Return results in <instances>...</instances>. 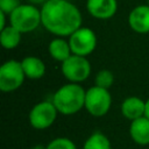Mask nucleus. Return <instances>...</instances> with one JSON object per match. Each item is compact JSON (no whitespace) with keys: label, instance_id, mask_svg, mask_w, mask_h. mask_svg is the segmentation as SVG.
Returning a JSON list of instances; mask_svg holds the SVG:
<instances>
[{"label":"nucleus","instance_id":"obj_14","mask_svg":"<svg viewBox=\"0 0 149 149\" xmlns=\"http://www.w3.org/2000/svg\"><path fill=\"white\" fill-rule=\"evenodd\" d=\"M48 51L52 59L61 63H63L66 58H69L72 55L69 41L65 40L64 37H58V36L50 41L48 45Z\"/></svg>","mask_w":149,"mask_h":149},{"label":"nucleus","instance_id":"obj_2","mask_svg":"<svg viewBox=\"0 0 149 149\" xmlns=\"http://www.w3.org/2000/svg\"><path fill=\"white\" fill-rule=\"evenodd\" d=\"M86 90L78 83H69L61 86L52 95V102L58 113L72 115L85 107Z\"/></svg>","mask_w":149,"mask_h":149},{"label":"nucleus","instance_id":"obj_23","mask_svg":"<svg viewBox=\"0 0 149 149\" xmlns=\"http://www.w3.org/2000/svg\"><path fill=\"white\" fill-rule=\"evenodd\" d=\"M30 149H47V146H43V144H35V146H33Z\"/></svg>","mask_w":149,"mask_h":149},{"label":"nucleus","instance_id":"obj_21","mask_svg":"<svg viewBox=\"0 0 149 149\" xmlns=\"http://www.w3.org/2000/svg\"><path fill=\"white\" fill-rule=\"evenodd\" d=\"M47 1H48V0H28L29 3L35 5V6H37V5H44Z\"/></svg>","mask_w":149,"mask_h":149},{"label":"nucleus","instance_id":"obj_20","mask_svg":"<svg viewBox=\"0 0 149 149\" xmlns=\"http://www.w3.org/2000/svg\"><path fill=\"white\" fill-rule=\"evenodd\" d=\"M6 16L7 14H5L3 12H0V30L6 27Z\"/></svg>","mask_w":149,"mask_h":149},{"label":"nucleus","instance_id":"obj_19","mask_svg":"<svg viewBox=\"0 0 149 149\" xmlns=\"http://www.w3.org/2000/svg\"><path fill=\"white\" fill-rule=\"evenodd\" d=\"M20 5V0H0V12H3L5 14L9 15Z\"/></svg>","mask_w":149,"mask_h":149},{"label":"nucleus","instance_id":"obj_5","mask_svg":"<svg viewBox=\"0 0 149 149\" xmlns=\"http://www.w3.org/2000/svg\"><path fill=\"white\" fill-rule=\"evenodd\" d=\"M24 78L21 62L9 59L0 66V90L5 93L17 90L23 84Z\"/></svg>","mask_w":149,"mask_h":149},{"label":"nucleus","instance_id":"obj_11","mask_svg":"<svg viewBox=\"0 0 149 149\" xmlns=\"http://www.w3.org/2000/svg\"><path fill=\"white\" fill-rule=\"evenodd\" d=\"M121 114L129 121L144 116L146 101L135 95L127 97L121 104Z\"/></svg>","mask_w":149,"mask_h":149},{"label":"nucleus","instance_id":"obj_17","mask_svg":"<svg viewBox=\"0 0 149 149\" xmlns=\"http://www.w3.org/2000/svg\"><path fill=\"white\" fill-rule=\"evenodd\" d=\"M94 83L97 86H100V87L108 90L114 83V74L112 71H109L107 69H102V70L97 72L95 78H94Z\"/></svg>","mask_w":149,"mask_h":149},{"label":"nucleus","instance_id":"obj_1","mask_svg":"<svg viewBox=\"0 0 149 149\" xmlns=\"http://www.w3.org/2000/svg\"><path fill=\"white\" fill-rule=\"evenodd\" d=\"M42 26L58 37H69L81 27L83 17L70 0H48L41 7Z\"/></svg>","mask_w":149,"mask_h":149},{"label":"nucleus","instance_id":"obj_16","mask_svg":"<svg viewBox=\"0 0 149 149\" xmlns=\"http://www.w3.org/2000/svg\"><path fill=\"white\" fill-rule=\"evenodd\" d=\"M83 149H112V144L102 132H93L86 139Z\"/></svg>","mask_w":149,"mask_h":149},{"label":"nucleus","instance_id":"obj_9","mask_svg":"<svg viewBox=\"0 0 149 149\" xmlns=\"http://www.w3.org/2000/svg\"><path fill=\"white\" fill-rule=\"evenodd\" d=\"M86 9L91 16L98 20H108L118 10L116 0H87Z\"/></svg>","mask_w":149,"mask_h":149},{"label":"nucleus","instance_id":"obj_22","mask_svg":"<svg viewBox=\"0 0 149 149\" xmlns=\"http://www.w3.org/2000/svg\"><path fill=\"white\" fill-rule=\"evenodd\" d=\"M144 116H147L149 119V99L146 100V114H144Z\"/></svg>","mask_w":149,"mask_h":149},{"label":"nucleus","instance_id":"obj_15","mask_svg":"<svg viewBox=\"0 0 149 149\" xmlns=\"http://www.w3.org/2000/svg\"><path fill=\"white\" fill-rule=\"evenodd\" d=\"M21 35L17 29H15L13 26H6L3 29L0 30V42L3 49L6 50H12L15 49L20 42H21Z\"/></svg>","mask_w":149,"mask_h":149},{"label":"nucleus","instance_id":"obj_24","mask_svg":"<svg viewBox=\"0 0 149 149\" xmlns=\"http://www.w3.org/2000/svg\"><path fill=\"white\" fill-rule=\"evenodd\" d=\"M147 5H149V0H148V3H147Z\"/></svg>","mask_w":149,"mask_h":149},{"label":"nucleus","instance_id":"obj_13","mask_svg":"<svg viewBox=\"0 0 149 149\" xmlns=\"http://www.w3.org/2000/svg\"><path fill=\"white\" fill-rule=\"evenodd\" d=\"M21 65L26 78L29 79H41L47 71L44 62L36 56H27L21 61Z\"/></svg>","mask_w":149,"mask_h":149},{"label":"nucleus","instance_id":"obj_25","mask_svg":"<svg viewBox=\"0 0 149 149\" xmlns=\"http://www.w3.org/2000/svg\"><path fill=\"white\" fill-rule=\"evenodd\" d=\"M70 1H71V0H70Z\"/></svg>","mask_w":149,"mask_h":149},{"label":"nucleus","instance_id":"obj_6","mask_svg":"<svg viewBox=\"0 0 149 149\" xmlns=\"http://www.w3.org/2000/svg\"><path fill=\"white\" fill-rule=\"evenodd\" d=\"M61 71L69 83L79 84L90 77L91 64L86 57L72 54L69 58L61 63Z\"/></svg>","mask_w":149,"mask_h":149},{"label":"nucleus","instance_id":"obj_8","mask_svg":"<svg viewBox=\"0 0 149 149\" xmlns=\"http://www.w3.org/2000/svg\"><path fill=\"white\" fill-rule=\"evenodd\" d=\"M69 44L73 55L88 56L97 47V35L88 27H80L69 36Z\"/></svg>","mask_w":149,"mask_h":149},{"label":"nucleus","instance_id":"obj_18","mask_svg":"<svg viewBox=\"0 0 149 149\" xmlns=\"http://www.w3.org/2000/svg\"><path fill=\"white\" fill-rule=\"evenodd\" d=\"M47 149H77L74 142L68 137H56L47 144Z\"/></svg>","mask_w":149,"mask_h":149},{"label":"nucleus","instance_id":"obj_3","mask_svg":"<svg viewBox=\"0 0 149 149\" xmlns=\"http://www.w3.org/2000/svg\"><path fill=\"white\" fill-rule=\"evenodd\" d=\"M8 17L9 24L22 34L31 33L40 24H42L41 9L31 3H21L8 15Z\"/></svg>","mask_w":149,"mask_h":149},{"label":"nucleus","instance_id":"obj_12","mask_svg":"<svg viewBox=\"0 0 149 149\" xmlns=\"http://www.w3.org/2000/svg\"><path fill=\"white\" fill-rule=\"evenodd\" d=\"M129 135L132 140L139 146L149 144V119L141 116L136 120L130 121Z\"/></svg>","mask_w":149,"mask_h":149},{"label":"nucleus","instance_id":"obj_7","mask_svg":"<svg viewBox=\"0 0 149 149\" xmlns=\"http://www.w3.org/2000/svg\"><path fill=\"white\" fill-rule=\"evenodd\" d=\"M58 115V111L52 101H41L33 106L29 112V123L34 129L43 130L54 125Z\"/></svg>","mask_w":149,"mask_h":149},{"label":"nucleus","instance_id":"obj_4","mask_svg":"<svg viewBox=\"0 0 149 149\" xmlns=\"http://www.w3.org/2000/svg\"><path fill=\"white\" fill-rule=\"evenodd\" d=\"M112 106V95L107 88L100 86H92L86 90L85 109L92 116L100 118L108 113Z\"/></svg>","mask_w":149,"mask_h":149},{"label":"nucleus","instance_id":"obj_10","mask_svg":"<svg viewBox=\"0 0 149 149\" xmlns=\"http://www.w3.org/2000/svg\"><path fill=\"white\" fill-rule=\"evenodd\" d=\"M128 24L135 33H149V5H139L134 7L129 12Z\"/></svg>","mask_w":149,"mask_h":149}]
</instances>
